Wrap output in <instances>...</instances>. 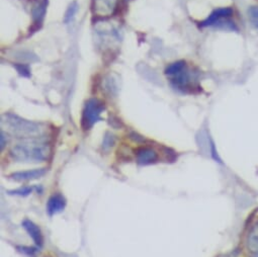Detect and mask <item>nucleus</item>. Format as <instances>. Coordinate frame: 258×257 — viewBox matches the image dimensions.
<instances>
[{"mask_svg": "<svg viewBox=\"0 0 258 257\" xmlns=\"http://www.w3.org/2000/svg\"><path fill=\"white\" fill-rule=\"evenodd\" d=\"M136 161L139 165L154 164L159 160L158 153L150 147H138L135 150Z\"/></svg>", "mask_w": 258, "mask_h": 257, "instance_id": "39448f33", "label": "nucleus"}, {"mask_svg": "<svg viewBox=\"0 0 258 257\" xmlns=\"http://www.w3.org/2000/svg\"><path fill=\"white\" fill-rule=\"evenodd\" d=\"M116 6V0H93V10L95 13L108 17L113 13Z\"/></svg>", "mask_w": 258, "mask_h": 257, "instance_id": "1a4fd4ad", "label": "nucleus"}, {"mask_svg": "<svg viewBox=\"0 0 258 257\" xmlns=\"http://www.w3.org/2000/svg\"><path fill=\"white\" fill-rule=\"evenodd\" d=\"M48 3L49 0H35L32 8L33 26L30 29V34H34L42 28L43 22L46 16V12H47Z\"/></svg>", "mask_w": 258, "mask_h": 257, "instance_id": "20e7f679", "label": "nucleus"}, {"mask_svg": "<svg viewBox=\"0 0 258 257\" xmlns=\"http://www.w3.org/2000/svg\"><path fill=\"white\" fill-rule=\"evenodd\" d=\"M5 139H6V136H5V133L3 132V133H2V149H4V147H5V145H6Z\"/></svg>", "mask_w": 258, "mask_h": 257, "instance_id": "6ab92c4d", "label": "nucleus"}, {"mask_svg": "<svg viewBox=\"0 0 258 257\" xmlns=\"http://www.w3.org/2000/svg\"><path fill=\"white\" fill-rule=\"evenodd\" d=\"M248 19L250 24L258 29V7H252L248 10Z\"/></svg>", "mask_w": 258, "mask_h": 257, "instance_id": "ddd939ff", "label": "nucleus"}, {"mask_svg": "<svg viewBox=\"0 0 258 257\" xmlns=\"http://www.w3.org/2000/svg\"><path fill=\"white\" fill-rule=\"evenodd\" d=\"M34 190H38L39 191V188L35 187V186H24V187H20V188L16 189V190H12L10 192H11V195H15V196L27 197V196L31 195Z\"/></svg>", "mask_w": 258, "mask_h": 257, "instance_id": "4468645a", "label": "nucleus"}, {"mask_svg": "<svg viewBox=\"0 0 258 257\" xmlns=\"http://www.w3.org/2000/svg\"><path fill=\"white\" fill-rule=\"evenodd\" d=\"M186 66V62L185 61H177V62H174L172 64H170L166 69H165V74L169 77L177 74L178 72H180L184 67Z\"/></svg>", "mask_w": 258, "mask_h": 257, "instance_id": "f8f14e48", "label": "nucleus"}, {"mask_svg": "<svg viewBox=\"0 0 258 257\" xmlns=\"http://www.w3.org/2000/svg\"><path fill=\"white\" fill-rule=\"evenodd\" d=\"M14 66L21 76L26 77V78L31 77V69L27 64H15Z\"/></svg>", "mask_w": 258, "mask_h": 257, "instance_id": "dca6fc26", "label": "nucleus"}, {"mask_svg": "<svg viewBox=\"0 0 258 257\" xmlns=\"http://www.w3.org/2000/svg\"><path fill=\"white\" fill-rule=\"evenodd\" d=\"M248 248L251 252L258 254V223L252 228L249 233Z\"/></svg>", "mask_w": 258, "mask_h": 257, "instance_id": "9b49d317", "label": "nucleus"}, {"mask_svg": "<svg viewBox=\"0 0 258 257\" xmlns=\"http://www.w3.org/2000/svg\"><path fill=\"white\" fill-rule=\"evenodd\" d=\"M20 249H22V250H21L22 252L27 253V254L30 255V256H35L36 253L38 252L37 249H35V248H30V247H21Z\"/></svg>", "mask_w": 258, "mask_h": 257, "instance_id": "a211bd4d", "label": "nucleus"}, {"mask_svg": "<svg viewBox=\"0 0 258 257\" xmlns=\"http://www.w3.org/2000/svg\"><path fill=\"white\" fill-rule=\"evenodd\" d=\"M78 11V6H77V3H72L70 5V7L68 8L66 14H65V17H64V23L65 24H68L72 21V19L74 18V15L77 13Z\"/></svg>", "mask_w": 258, "mask_h": 257, "instance_id": "2eb2a0df", "label": "nucleus"}, {"mask_svg": "<svg viewBox=\"0 0 258 257\" xmlns=\"http://www.w3.org/2000/svg\"><path fill=\"white\" fill-rule=\"evenodd\" d=\"M3 123L12 134L21 138H37L44 133L41 123L24 119L14 113H7L3 116Z\"/></svg>", "mask_w": 258, "mask_h": 257, "instance_id": "f03ea898", "label": "nucleus"}, {"mask_svg": "<svg viewBox=\"0 0 258 257\" xmlns=\"http://www.w3.org/2000/svg\"><path fill=\"white\" fill-rule=\"evenodd\" d=\"M46 173L45 168L41 169H33V170H27V171H20L13 173L11 175V178L16 181H28V180H34L38 179L42 176H44Z\"/></svg>", "mask_w": 258, "mask_h": 257, "instance_id": "9d476101", "label": "nucleus"}, {"mask_svg": "<svg viewBox=\"0 0 258 257\" xmlns=\"http://www.w3.org/2000/svg\"><path fill=\"white\" fill-rule=\"evenodd\" d=\"M66 207V200L62 195L56 194L52 196L47 204V213L49 216H54L56 214L61 213L64 211Z\"/></svg>", "mask_w": 258, "mask_h": 257, "instance_id": "6e6552de", "label": "nucleus"}, {"mask_svg": "<svg viewBox=\"0 0 258 257\" xmlns=\"http://www.w3.org/2000/svg\"><path fill=\"white\" fill-rule=\"evenodd\" d=\"M11 154L19 162H43L49 158L50 148L44 142L28 140L16 145Z\"/></svg>", "mask_w": 258, "mask_h": 257, "instance_id": "f257e3e1", "label": "nucleus"}, {"mask_svg": "<svg viewBox=\"0 0 258 257\" xmlns=\"http://www.w3.org/2000/svg\"><path fill=\"white\" fill-rule=\"evenodd\" d=\"M125 2H130V0H125Z\"/></svg>", "mask_w": 258, "mask_h": 257, "instance_id": "aec40b11", "label": "nucleus"}, {"mask_svg": "<svg viewBox=\"0 0 258 257\" xmlns=\"http://www.w3.org/2000/svg\"><path fill=\"white\" fill-rule=\"evenodd\" d=\"M105 109L104 103L97 98H89L84 105L81 116V126L88 131L100 119V114Z\"/></svg>", "mask_w": 258, "mask_h": 257, "instance_id": "7ed1b4c3", "label": "nucleus"}, {"mask_svg": "<svg viewBox=\"0 0 258 257\" xmlns=\"http://www.w3.org/2000/svg\"><path fill=\"white\" fill-rule=\"evenodd\" d=\"M113 143H114L113 136L111 134H109V133H106V135H105V137L103 139V147L107 149V148L111 147L113 145Z\"/></svg>", "mask_w": 258, "mask_h": 257, "instance_id": "f3484780", "label": "nucleus"}, {"mask_svg": "<svg viewBox=\"0 0 258 257\" xmlns=\"http://www.w3.org/2000/svg\"><path fill=\"white\" fill-rule=\"evenodd\" d=\"M23 227L28 232L30 237L34 240L35 244L39 248H41L44 245V236H43L41 229L34 222H32L30 220H25L23 222Z\"/></svg>", "mask_w": 258, "mask_h": 257, "instance_id": "0eeeda50", "label": "nucleus"}, {"mask_svg": "<svg viewBox=\"0 0 258 257\" xmlns=\"http://www.w3.org/2000/svg\"><path fill=\"white\" fill-rule=\"evenodd\" d=\"M234 14V11L231 8H220L215 10L205 21L200 23L201 28H208L213 27L216 21L221 18H231Z\"/></svg>", "mask_w": 258, "mask_h": 257, "instance_id": "423d86ee", "label": "nucleus"}]
</instances>
